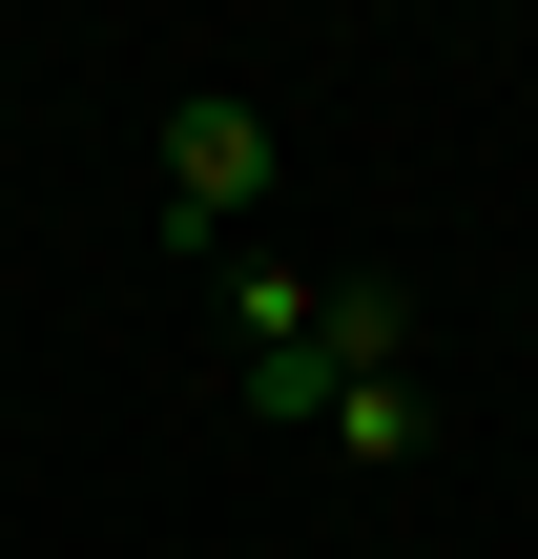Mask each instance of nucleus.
<instances>
[{
    "mask_svg": "<svg viewBox=\"0 0 538 559\" xmlns=\"http://www.w3.org/2000/svg\"><path fill=\"white\" fill-rule=\"evenodd\" d=\"M270 166H290L270 104H228V83L166 104V228H187V249H249V228H270Z\"/></svg>",
    "mask_w": 538,
    "mask_h": 559,
    "instance_id": "1",
    "label": "nucleus"
},
{
    "mask_svg": "<svg viewBox=\"0 0 538 559\" xmlns=\"http://www.w3.org/2000/svg\"><path fill=\"white\" fill-rule=\"evenodd\" d=\"M311 436H332L352 477H415V456H435V394H415V373H352V394H332Z\"/></svg>",
    "mask_w": 538,
    "mask_h": 559,
    "instance_id": "2",
    "label": "nucleus"
}]
</instances>
